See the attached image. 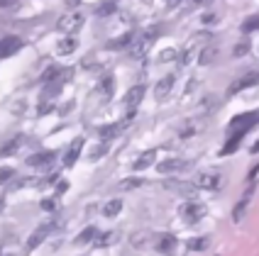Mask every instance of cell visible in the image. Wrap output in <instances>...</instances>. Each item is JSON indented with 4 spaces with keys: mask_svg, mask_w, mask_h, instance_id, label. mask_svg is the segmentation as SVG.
<instances>
[{
    "mask_svg": "<svg viewBox=\"0 0 259 256\" xmlns=\"http://www.w3.org/2000/svg\"><path fill=\"white\" fill-rule=\"evenodd\" d=\"M171 88H174V76H164L161 81H159L157 85H154V98L157 100H164L169 93H171Z\"/></svg>",
    "mask_w": 259,
    "mask_h": 256,
    "instance_id": "e0dca14e",
    "label": "cell"
},
{
    "mask_svg": "<svg viewBox=\"0 0 259 256\" xmlns=\"http://www.w3.org/2000/svg\"><path fill=\"white\" fill-rule=\"evenodd\" d=\"M115 5H117V3L103 0V5H98V8H96V15H110V13H115Z\"/></svg>",
    "mask_w": 259,
    "mask_h": 256,
    "instance_id": "83f0119b",
    "label": "cell"
},
{
    "mask_svg": "<svg viewBox=\"0 0 259 256\" xmlns=\"http://www.w3.org/2000/svg\"><path fill=\"white\" fill-rule=\"evenodd\" d=\"M166 188H169V190H176L179 195L191 198V200L196 198V190H198L193 183H186V181H166Z\"/></svg>",
    "mask_w": 259,
    "mask_h": 256,
    "instance_id": "7c38bea8",
    "label": "cell"
},
{
    "mask_svg": "<svg viewBox=\"0 0 259 256\" xmlns=\"http://www.w3.org/2000/svg\"><path fill=\"white\" fill-rule=\"evenodd\" d=\"M17 0H0V8H13Z\"/></svg>",
    "mask_w": 259,
    "mask_h": 256,
    "instance_id": "8d00e7d4",
    "label": "cell"
},
{
    "mask_svg": "<svg viewBox=\"0 0 259 256\" xmlns=\"http://www.w3.org/2000/svg\"><path fill=\"white\" fill-rule=\"evenodd\" d=\"M154 159H157V151L154 149H149V151H144L142 157L135 161V171H144L147 166H152L154 164Z\"/></svg>",
    "mask_w": 259,
    "mask_h": 256,
    "instance_id": "44dd1931",
    "label": "cell"
},
{
    "mask_svg": "<svg viewBox=\"0 0 259 256\" xmlns=\"http://www.w3.org/2000/svg\"><path fill=\"white\" fill-rule=\"evenodd\" d=\"M52 227H54V225H52V222H47V225H39V227L29 234V239H27V249H29V251H32V249H37V246H39V244L49 237Z\"/></svg>",
    "mask_w": 259,
    "mask_h": 256,
    "instance_id": "30bf717a",
    "label": "cell"
},
{
    "mask_svg": "<svg viewBox=\"0 0 259 256\" xmlns=\"http://www.w3.org/2000/svg\"><path fill=\"white\" fill-rule=\"evenodd\" d=\"M203 22H205V25H213V22H215V15H205Z\"/></svg>",
    "mask_w": 259,
    "mask_h": 256,
    "instance_id": "74e56055",
    "label": "cell"
},
{
    "mask_svg": "<svg viewBox=\"0 0 259 256\" xmlns=\"http://www.w3.org/2000/svg\"><path fill=\"white\" fill-rule=\"evenodd\" d=\"M135 39H137V34H135V32H127V34L117 37L113 42H108V49H127V46L135 44Z\"/></svg>",
    "mask_w": 259,
    "mask_h": 256,
    "instance_id": "d6986e66",
    "label": "cell"
},
{
    "mask_svg": "<svg viewBox=\"0 0 259 256\" xmlns=\"http://www.w3.org/2000/svg\"><path fill=\"white\" fill-rule=\"evenodd\" d=\"M64 34H73V32H78V29L83 27V15L81 13H69V15H64L61 20H59V25H57Z\"/></svg>",
    "mask_w": 259,
    "mask_h": 256,
    "instance_id": "3957f363",
    "label": "cell"
},
{
    "mask_svg": "<svg viewBox=\"0 0 259 256\" xmlns=\"http://www.w3.org/2000/svg\"><path fill=\"white\" fill-rule=\"evenodd\" d=\"M203 127H205V122H203V120H186V122H184V127L179 129V134H181V139H188V137L198 134Z\"/></svg>",
    "mask_w": 259,
    "mask_h": 256,
    "instance_id": "5bb4252c",
    "label": "cell"
},
{
    "mask_svg": "<svg viewBox=\"0 0 259 256\" xmlns=\"http://www.w3.org/2000/svg\"><path fill=\"white\" fill-rule=\"evenodd\" d=\"M157 34H159V29L154 27V29H147L142 37H137V42L132 44V54H135V57H144V54L149 52V46H152Z\"/></svg>",
    "mask_w": 259,
    "mask_h": 256,
    "instance_id": "8992f818",
    "label": "cell"
},
{
    "mask_svg": "<svg viewBox=\"0 0 259 256\" xmlns=\"http://www.w3.org/2000/svg\"><path fill=\"white\" fill-rule=\"evenodd\" d=\"M13 176H15V171L10 169V166H0V185L8 183V181H10Z\"/></svg>",
    "mask_w": 259,
    "mask_h": 256,
    "instance_id": "1f68e13d",
    "label": "cell"
},
{
    "mask_svg": "<svg viewBox=\"0 0 259 256\" xmlns=\"http://www.w3.org/2000/svg\"><path fill=\"white\" fill-rule=\"evenodd\" d=\"M76 46H78V42H76L73 37H66V39H61V42L57 44V54H61V57H66V54H71V52H76Z\"/></svg>",
    "mask_w": 259,
    "mask_h": 256,
    "instance_id": "603a6c76",
    "label": "cell"
},
{
    "mask_svg": "<svg viewBox=\"0 0 259 256\" xmlns=\"http://www.w3.org/2000/svg\"><path fill=\"white\" fill-rule=\"evenodd\" d=\"M252 195H254V188H249L245 195H242V200L235 205V210H232V220H235V222H240V220L245 217V210H247V205L252 202Z\"/></svg>",
    "mask_w": 259,
    "mask_h": 256,
    "instance_id": "9a60e30c",
    "label": "cell"
},
{
    "mask_svg": "<svg viewBox=\"0 0 259 256\" xmlns=\"http://www.w3.org/2000/svg\"><path fill=\"white\" fill-rule=\"evenodd\" d=\"M81 149H83V139L71 142V146H69V149H66V154H64V166H73V164H76V159L81 157Z\"/></svg>",
    "mask_w": 259,
    "mask_h": 256,
    "instance_id": "2e32d148",
    "label": "cell"
},
{
    "mask_svg": "<svg viewBox=\"0 0 259 256\" xmlns=\"http://www.w3.org/2000/svg\"><path fill=\"white\" fill-rule=\"evenodd\" d=\"M142 98H144V85H132L127 93H125V108H127V113H135L137 105L142 103Z\"/></svg>",
    "mask_w": 259,
    "mask_h": 256,
    "instance_id": "9c48e42d",
    "label": "cell"
},
{
    "mask_svg": "<svg viewBox=\"0 0 259 256\" xmlns=\"http://www.w3.org/2000/svg\"><path fill=\"white\" fill-rule=\"evenodd\" d=\"M101 90H103V95H105V98H110V95H113V78H110V76H105V78L101 81Z\"/></svg>",
    "mask_w": 259,
    "mask_h": 256,
    "instance_id": "4dcf8cb0",
    "label": "cell"
},
{
    "mask_svg": "<svg viewBox=\"0 0 259 256\" xmlns=\"http://www.w3.org/2000/svg\"><path fill=\"white\" fill-rule=\"evenodd\" d=\"M254 29H259V15L247 17V22L242 25V32H254Z\"/></svg>",
    "mask_w": 259,
    "mask_h": 256,
    "instance_id": "f546056e",
    "label": "cell"
},
{
    "mask_svg": "<svg viewBox=\"0 0 259 256\" xmlns=\"http://www.w3.org/2000/svg\"><path fill=\"white\" fill-rule=\"evenodd\" d=\"M120 210H122V200L120 198L108 200V202L103 205V215H105V217H115V215H120Z\"/></svg>",
    "mask_w": 259,
    "mask_h": 256,
    "instance_id": "7402d4cb",
    "label": "cell"
},
{
    "mask_svg": "<svg viewBox=\"0 0 259 256\" xmlns=\"http://www.w3.org/2000/svg\"><path fill=\"white\" fill-rule=\"evenodd\" d=\"M57 161V151H37L27 159V166L32 169H49L52 164Z\"/></svg>",
    "mask_w": 259,
    "mask_h": 256,
    "instance_id": "52a82bcc",
    "label": "cell"
},
{
    "mask_svg": "<svg viewBox=\"0 0 259 256\" xmlns=\"http://www.w3.org/2000/svg\"><path fill=\"white\" fill-rule=\"evenodd\" d=\"M210 0H188V8H203V5H208Z\"/></svg>",
    "mask_w": 259,
    "mask_h": 256,
    "instance_id": "e575fe53",
    "label": "cell"
},
{
    "mask_svg": "<svg viewBox=\"0 0 259 256\" xmlns=\"http://www.w3.org/2000/svg\"><path fill=\"white\" fill-rule=\"evenodd\" d=\"M132 246H147L149 244V232H137V234H132Z\"/></svg>",
    "mask_w": 259,
    "mask_h": 256,
    "instance_id": "4316f807",
    "label": "cell"
},
{
    "mask_svg": "<svg viewBox=\"0 0 259 256\" xmlns=\"http://www.w3.org/2000/svg\"><path fill=\"white\" fill-rule=\"evenodd\" d=\"M205 205L203 202H198V200H186L181 208H179V215L186 220L188 225H193V222H201L203 217H205Z\"/></svg>",
    "mask_w": 259,
    "mask_h": 256,
    "instance_id": "6da1fadb",
    "label": "cell"
},
{
    "mask_svg": "<svg viewBox=\"0 0 259 256\" xmlns=\"http://www.w3.org/2000/svg\"><path fill=\"white\" fill-rule=\"evenodd\" d=\"M132 115H135V113H127V117H125L122 122H117V125H105V127L98 129V134H101V139H103V142H110V139H115L117 134H120V132H122V129H125V127L130 125Z\"/></svg>",
    "mask_w": 259,
    "mask_h": 256,
    "instance_id": "ba28073f",
    "label": "cell"
},
{
    "mask_svg": "<svg viewBox=\"0 0 259 256\" xmlns=\"http://www.w3.org/2000/svg\"><path fill=\"white\" fill-rule=\"evenodd\" d=\"M218 57V46L215 44H205L201 52L196 54V59H198V64H203V66H208V64H213Z\"/></svg>",
    "mask_w": 259,
    "mask_h": 256,
    "instance_id": "ac0fdd59",
    "label": "cell"
},
{
    "mask_svg": "<svg viewBox=\"0 0 259 256\" xmlns=\"http://www.w3.org/2000/svg\"><path fill=\"white\" fill-rule=\"evenodd\" d=\"M110 3H115V0H110Z\"/></svg>",
    "mask_w": 259,
    "mask_h": 256,
    "instance_id": "ee69618b",
    "label": "cell"
},
{
    "mask_svg": "<svg viewBox=\"0 0 259 256\" xmlns=\"http://www.w3.org/2000/svg\"><path fill=\"white\" fill-rule=\"evenodd\" d=\"M179 3H184V0H166V5H169V8H176Z\"/></svg>",
    "mask_w": 259,
    "mask_h": 256,
    "instance_id": "60d3db41",
    "label": "cell"
},
{
    "mask_svg": "<svg viewBox=\"0 0 259 256\" xmlns=\"http://www.w3.org/2000/svg\"><path fill=\"white\" fill-rule=\"evenodd\" d=\"M42 208H44V210H52V208H54V200H44Z\"/></svg>",
    "mask_w": 259,
    "mask_h": 256,
    "instance_id": "f35d334b",
    "label": "cell"
},
{
    "mask_svg": "<svg viewBox=\"0 0 259 256\" xmlns=\"http://www.w3.org/2000/svg\"><path fill=\"white\" fill-rule=\"evenodd\" d=\"M96 242V246H108V244L117 242V234L115 232H103V234H98V239H93Z\"/></svg>",
    "mask_w": 259,
    "mask_h": 256,
    "instance_id": "d4e9b609",
    "label": "cell"
},
{
    "mask_svg": "<svg viewBox=\"0 0 259 256\" xmlns=\"http://www.w3.org/2000/svg\"><path fill=\"white\" fill-rule=\"evenodd\" d=\"M210 244V239L208 237H201V239H191L188 242V249H193V251H201V249H205Z\"/></svg>",
    "mask_w": 259,
    "mask_h": 256,
    "instance_id": "f1b7e54d",
    "label": "cell"
},
{
    "mask_svg": "<svg viewBox=\"0 0 259 256\" xmlns=\"http://www.w3.org/2000/svg\"><path fill=\"white\" fill-rule=\"evenodd\" d=\"M144 183V178H125V181H120V190H132V188H140Z\"/></svg>",
    "mask_w": 259,
    "mask_h": 256,
    "instance_id": "484cf974",
    "label": "cell"
},
{
    "mask_svg": "<svg viewBox=\"0 0 259 256\" xmlns=\"http://www.w3.org/2000/svg\"><path fill=\"white\" fill-rule=\"evenodd\" d=\"M174 246H176V237H174V234H159L157 249L161 251V254H169V251H174Z\"/></svg>",
    "mask_w": 259,
    "mask_h": 256,
    "instance_id": "ffe728a7",
    "label": "cell"
},
{
    "mask_svg": "<svg viewBox=\"0 0 259 256\" xmlns=\"http://www.w3.org/2000/svg\"><path fill=\"white\" fill-rule=\"evenodd\" d=\"M259 83V71H249L245 73L242 78H237V81H232L230 88H228V95H237V93H242L245 88H252V85Z\"/></svg>",
    "mask_w": 259,
    "mask_h": 256,
    "instance_id": "277c9868",
    "label": "cell"
},
{
    "mask_svg": "<svg viewBox=\"0 0 259 256\" xmlns=\"http://www.w3.org/2000/svg\"><path fill=\"white\" fill-rule=\"evenodd\" d=\"M252 151H254V154H257V151H259V142L254 144V146H252Z\"/></svg>",
    "mask_w": 259,
    "mask_h": 256,
    "instance_id": "b9f144b4",
    "label": "cell"
},
{
    "mask_svg": "<svg viewBox=\"0 0 259 256\" xmlns=\"http://www.w3.org/2000/svg\"><path fill=\"white\" fill-rule=\"evenodd\" d=\"M105 151H108V146H105V144H98V146H96V149L91 151V159L96 161V159H101L103 154H105Z\"/></svg>",
    "mask_w": 259,
    "mask_h": 256,
    "instance_id": "836d02e7",
    "label": "cell"
},
{
    "mask_svg": "<svg viewBox=\"0 0 259 256\" xmlns=\"http://www.w3.org/2000/svg\"><path fill=\"white\" fill-rule=\"evenodd\" d=\"M64 3H66V5H69V8H76V5H78V3H81V0H64Z\"/></svg>",
    "mask_w": 259,
    "mask_h": 256,
    "instance_id": "ab89813d",
    "label": "cell"
},
{
    "mask_svg": "<svg viewBox=\"0 0 259 256\" xmlns=\"http://www.w3.org/2000/svg\"><path fill=\"white\" fill-rule=\"evenodd\" d=\"M174 57H176V52H174V49H166V52H161L159 59H161V61H169V59H174Z\"/></svg>",
    "mask_w": 259,
    "mask_h": 256,
    "instance_id": "d590c367",
    "label": "cell"
},
{
    "mask_svg": "<svg viewBox=\"0 0 259 256\" xmlns=\"http://www.w3.org/2000/svg\"><path fill=\"white\" fill-rule=\"evenodd\" d=\"M25 144V137L22 134H15V137H10L8 142L0 146V157H13V154H17V149Z\"/></svg>",
    "mask_w": 259,
    "mask_h": 256,
    "instance_id": "4fadbf2b",
    "label": "cell"
},
{
    "mask_svg": "<svg viewBox=\"0 0 259 256\" xmlns=\"http://www.w3.org/2000/svg\"><path fill=\"white\" fill-rule=\"evenodd\" d=\"M191 183L196 185V188H203V190H218L220 185L225 183V178H223L220 173H215V171H203Z\"/></svg>",
    "mask_w": 259,
    "mask_h": 256,
    "instance_id": "7a4b0ae2",
    "label": "cell"
},
{
    "mask_svg": "<svg viewBox=\"0 0 259 256\" xmlns=\"http://www.w3.org/2000/svg\"><path fill=\"white\" fill-rule=\"evenodd\" d=\"M247 52H249V42H242V44H237V46H235V52H232V54H235V57H245Z\"/></svg>",
    "mask_w": 259,
    "mask_h": 256,
    "instance_id": "d6a6232c",
    "label": "cell"
},
{
    "mask_svg": "<svg viewBox=\"0 0 259 256\" xmlns=\"http://www.w3.org/2000/svg\"><path fill=\"white\" fill-rule=\"evenodd\" d=\"M3 208H5V200H0V210H3Z\"/></svg>",
    "mask_w": 259,
    "mask_h": 256,
    "instance_id": "7bdbcfd3",
    "label": "cell"
},
{
    "mask_svg": "<svg viewBox=\"0 0 259 256\" xmlns=\"http://www.w3.org/2000/svg\"><path fill=\"white\" fill-rule=\"evenodd\" d=\"M191 166V161L188 159H166V161H161L157 169L159 173H176V171H184Z\"/></svg>",
    "mask_w": 259,
    "mask_h": 256,
    "instance_id": "8fae6325",
    "label": "cell"
},
{
    "mask_svg": "<svg viewBox=\"0 0 259 256\" xmlns=\"http://www.w3.org/2000/svg\"><path fill=\"white\" fill-rule=\"evenodd\" d=\"M22 46H25V42H22L20 37H15V34H10V37H3V39H0V59L15 57Z\"/></svg>",
    "mask_w": 259,
    "mask_h": 256,
    "instance_id": "5b68a950",
    "label": "cell"
},
{
    "mask_svg": "<svg viewBox=\"0 0 259 256\" xmlns=\"http://www.w3.org/2000/svg\"><path fill=\"white\" fill-rule=\"evenodd\" d=\"M98 237V229L96 227H86L81 234H78V239H76V244H88V242H93Z\"/></svg>",
    "mask_w": 259,
    "mask_h": 256,
    "instance_id": "cb8c5ba5",
    "label": "cell"
}]
</instances>
